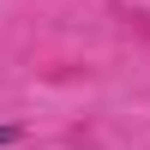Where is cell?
Instances as JSON below:
<instances>
[{"mask_svg":"<svg viewBox=\"0 0 150 150\" xmlns=\"http://www.w3.org/2000/svg\"><path fill=\"white\" fill-rule=\"evenodd\" d=\"M24 138V126H18V120H0V144H18Z\"/></svg>","mask_w":150,"mask_h":150,"instance_id":"6da1fadb","label":"cell"}]
</instances>
